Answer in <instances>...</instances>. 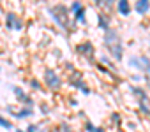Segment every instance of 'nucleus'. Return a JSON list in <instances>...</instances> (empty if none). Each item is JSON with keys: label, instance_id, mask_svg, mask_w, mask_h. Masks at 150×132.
<instances>
[{"label": "nucleus", "instance_id": "obj_1", "mask_svg": "<svg viewBox=\"0 0 150 132\" xmlns=\"http://www.w3.org/2000/svg\"><path fill=\"white\" fill-rule=\"evenodd\" d=\"M44 83H46V86H50L51 90H58L60 85H62V78L58 76V72L48 69V71L44 72Z\"/></svg>", "mask_w": 150, "mask_h": 132}, {"label": "nucleus", "instance_id": "obj_2", "mask_svg": "<svg viewBox=\"0 0 150 132\" xmlns=\"http://www.w3.org/2000/svg\"><path fill=\"white\" fill-rule=\"evenodd\" d=\"M104 42H106V46L118 44V42H120V35H118V32L113 30V28H110V30L106 32V35H104Z\"/></svg>", "mask_w": 150, "mask_h": 132}, {"label": "nucleus", "instance_id": "obj_3", "mask_svg": "<svg viewBox=\"0 0 150 132\" xmlns=\"http://www.w3.org/2000/svg\"><path fill=\"white\" fill-rule=\"evenodd\" d=\"M76 51L90 58V56L94 55V44H92V42H81V44L76 46Z\"/></svg>", "mask_w": 150, "mask_h": 132}, {"label": "nucleus", "instance_id": "obj_4", "mask_svg": "<svg viewBox=\"0 0 150 132\" xmlns=\"http://www.w3.org/2000/svg\"><path fill=\"white\" fill-rule=\"evenodd\" d=\"M117 11L122 16H129L131 11H132V6H131V2H127V0H120V2H117Z\"/></svg>", "mask_w": 150, "mask_h": 132}, {"label": "nucleus", "instance_id": "obj_5", "mask_svg": "<svg viewBox=\"0 0 150 132\" xmlns=\"http://www.w3.org/2000/svg\"><path fill=\"white\" fill-rule=\"evenodd\" d=\"M134 11H136L139 16L146 14V13L150 11V2H148V0H138V2L134 4Z\"/></svg>", "mask_w": 150, "mask_h": 132}, {"label": "nucleus", "instance_id": "obj_6", "mask_svg": "<svg viewBox=\"0 0 150 132\" xmlns=\"http://www.w3.org/2000/svg\"><path fill=\"white\" fill-rule=\"evenodd\" d=\"M108 49H110V55L117 60V62H120L122 60V49H124V44H113V46H108Z\"/></svg>", "mask_w": 150, "mask_h": 132}, {"label": "nucleus", "instance_id": "obj_7", "mask_svg": "<svg viewBox=\"0 0 150 132\" xmlns=\"http://www.w3.org/2000/svg\"><path fill=\"white\" fill-rule=\"evenodd\" d=\"M18 20H20V18H18L14 13H7V14H6V27H7L9 30H14V28H16Z\"/></svg>", "mask_w": 150, "mask_h": 132}, {"label": "nucleus", "instance_id": "obj_8", "mask_svg": "<svg viewBox=\"0 0 150 132\" xmlns=\"http://www.w3.org/2000/svg\"><path fill=\"white\" fill-rule=\"evenodd\" d=\"M97 25H99V28L101 30H104V32H108L110 30V16H106V14H99L97 16Z\"/></svg>", "mask_w": 150, "mask_h": 132}, {"label": "nucleus", "instance_id": "obj_9", "mask_svg": "<svg viewBox=\"0 0 150 132\" xmlns=\"http://www.w3.org/2000/svg\"><path fill=\"white\" fill-rule=\"evenodd\" d=\"M32 109H28V107H21L18 113H14V111H11V116H14V118H18V120H23V118H28V116H32Z\"/></svg>", "mask_w": 150, "mask_h": 132}, {"label": "nucleus", "instance_id": "obj_10", "mask_svg": "<svg viewBox=\"0 0 150 132\" xmlns=\"http://www.w3.org/2000/svg\"><path fill=\"white\" fill-rule=\"evenodd\" d=\"M13 93H14V95H16V99H18L20 102H23V104H25V100L28 99V95L25 93V90H23L21 86H13Z\"/></svg>", "mask_w": 150, "mask_h": 132}, {"label": "nucleus", "instance_id": "obj_11", "mask_svg": "<svg viewBox=\"0 0 150 132\" xmlns=\"http://www.w3.org/2000/svg\"><path fill=\"white\" fill-rule=\"evenodd\" d=\"M74 21H76V23H81V25H85V23H87V16H85V7H83L81 11H78L76 14H74Z\"/></svg>", "mask_w": 150, "mask_h": 132}, {"label": "nucleus", "instance_id": "obj_12", "mask_svg": "<svg viewBox=\"0 0 150 132\" xmlns=\"http://www.w3.org/2000/svg\"><path fill=\"white\" fill-rule=\"evenodd\" d=\"M0 127L6 128V130L14 128V127H13V123H11V120H7V118H6V116H2V114H0Z\"/></svg>", "mask_w": 150, "mask_h": 132}, {"label": "nucleus", "instance_id": "obj_13", "mask_svg": "<svg viewBox=\"0 0 150 132\" xmlns=\"http://www.w3.org/2000/svg\"><path fill=\"white\" fill-rule=\"evenodd\" d=\"M74 86H76L81 93H85V95H90V88L83 83V81H78V83H74Z\"/></svg>", "mask_w": 150, "mask_h": 132}, {"label": "nucleus", "instance_id": "obj_14", "mask_svg": "<svg viewBox=\"0 0 150 132\" xmlns=\"http://www.w3.org/2000/svg\"><path fill=\"white\" fill-rule=\"evenodd\" d=\"M131 90H132L136 95H139L141 100H146V92H145L143 88H139V86H131Z\"/></svg>", "mask_w": 150, "mask_h": 132}, {"label": "nucleus", "instance_id": "obj_15", "mask_svg": "<svg viewBox=\"0 0 150 132\" xmlns=\"http://www.w3.org/2000/svg\"><path fill=\"white\" fill-rule=\"evenodd\" d=\"M83 9V6H81V2H72L71 4V7H69V11L72 13V14H76L78 11H81Z\"/></svg>", "mask_w": 150, "mask_h": 132}, {"label": "nucleus", "instance_id": "obj_16", "mask_svg": "<svg viewBox=\"0 0 150 132\" xmlns=\"http://www.w3.org/2000/svg\"><path fill=\"white\" fill-rule=\"evenodd\" d=\"M138 106H139V111H141V113L150 114V107L146 106V102H145V100H139V102H138Z\"/></svg>", "mask_w": 150, "mask_h": 132}, {"label": "nucleus", "instance_id": "obj_17", "mask_svg": "<svg viewBox=\"0 0 150 132\" xmlns=\"http://www.w3.org/2000/svg\"><path fill=\"white\" fill-rule=\"evenodd\" d=\"M30 88H32V90H39V88H41V83H39L37 78H32V79H30Z\"/></svg>", "mask_w": 150, "mask_h": 132}, {"label": "nucleus", "instance_id": "obj_18", "mask_svg": "<svg viewBox=\"0 0 150 132\" xmlns=\"http://www.w3.org/2000/svg\"><path fill=\"white\" fill-rule=\"evenodd\" d=\"M85 128H87V132H97V127H96L92 121H87V123H85Z\"/></svg>", "mask_w": 150, "mask_h": 132}, {"label": "nucleus", "instance_id": "obj_19", "mask_svg": "<svg viewBox=\"0 0 150 132\" xmlns=\"http://www.w3.org/2000/svg\"><path fill=\"white\" fill-rule=\"evenodd\" d=\"M131 79H132V81H134V83H141V81H143V79H145V78H143V76H141V74H132V78H131Z\"/></svg>", "mask_w": 150, "mask_h": 132}, {"label": "nucleus", "instance_id": "obj_20", "mask_svg": "<svg viewBox=\"0 0 150 132\" xmlns=\"http://www.w3.org/2000/svg\"><path fill=\"white\" fill-rule=\"evenodd\" d=\"M39 128H41V127H37V125H34V123H30V125L27 127V132H39Z\"/></svg>", "mask_w": 150, "mask_h": 132}, {"label": "nucleus", "instance_id": "obj_21", "mask_svg": "<svg viewBox=\"0 0 150 132\" xmlns=\"http://www.w3.org/2000/svg\"><path fill=\"white\" fill-rule=\"evenodd\" d=\"M101 62H103V63H106L108 67H111V69H113V63H111V60H110L108 56H101Z\"/></svg>", "mask_w": 150, "mask_h": 132}, {"label": "nucleus", "instance_id": "obj_22", "mask_svg": "<svg viewBox=\"0 0 150 132\" xmlns=\"http://www.w3.org/2000/svg\"><path fill=\"white\" fill-rule=\"evenodd\" d=\"M111 121H115V123H118V121H120V116H118V113H113V114H111Z\"/></svg>", "mask_w": 150, "mask_h": 132}, {"label": "nucleus", "instance_id": "obj_23", "mask_svg": "<svg viewBox=\"0 0 150 132\" xmlns=\"http://www.w3.org/2000/svg\"><path fill=\"white\" fill-rule=\"evenodd\" d=\"M60 127H62V132H72V130H71V127H67L65 123H62Z\"/></svg>", "mask_w": 150, "mask_h": 132}, {"label": "nucleus", "instance_id": "obj_24", "mask_svg": "<svg viewBox=\"0 0 150 132\" xmlns=\"http://www.w3.org/2000/svg\"><path fill=\"white\" fill-rule=\"evenodd\" d=\"M21 28H23V21H21V20H18V23H16V28H14V30H21Z\"/></svg>", "mask_w": 150, "mask_h": 132}, {"label": "nucleus", "instance_id": "obj_25", "mask_svg": "<svg viewBox=\"0 0 150 132\" xmlns=\"http://www.w3.org/2000/svg\"><path fill=\"white\" fill-rule=\"evenodd\" d=\"M69 104H71L72 107H78V100H74V99H71V100H69Z\"/></svg>", "mask_w": 150, "mask_h": 132}, {"label": "nucleus", "instance_id": "obj_26", "mask_svg": "<svg viewBox=\"0 0 150 132\" xmlns=\"http://www.w3.org/2000/svg\"><path fill=\"white\" fill-rule=\"evenodd\" d=\"M14 132H27V130H23V128H14Z\"/></svg>", "mask_w": 150, "mask_h": 132}, {"label": "nucleus", "instance_id": "obj_27", "mask_svg": "<svg viewBox=\"0 0 150 132\" xmlns=\"http://www.w3.org/2000/svg\"><path fill=\"white\" fill-rule=\"evenodd\" d=\"M97 132H104V128H101V127H97Z\"/></svg>", "mask_w": 150, "mask_h": 132}, {"label": "nucleus", "instance_id": "obj_28", "mask_svg": "<svg viewBox=\"0 0 150 132\" xmlns=\"http://www.w3.org/2000/svg\"><path fill=\"white\" fill-rule=\"evenodd\" d=\"M39 132H48V130L46 128H39Z\"/></svg>", "mask_w": 150, "mask_h": 132}, {"label": "nucleus", "instance_id": "obj_29", "mask_svg": "<svg viewBox=\"0 0 150 132\" xmlns=\"http://www.w3.org/2000/svg\"><path fill=\"white\" fill-rule=\"evenodd\" d=\"M0 71H2V69H0Z\"/></svg>", "mask_w": 150, "mask_h": 132}]
</instances>
